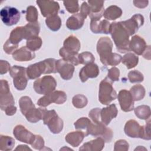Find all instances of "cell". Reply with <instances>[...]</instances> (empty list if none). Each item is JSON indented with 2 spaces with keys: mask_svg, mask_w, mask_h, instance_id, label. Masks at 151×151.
<instances>
[{
  "mask_svg": "<svg viewBox=\"0 0 151 151\" xmlns=\"http://www.w3.org/2000/svg\"><path fill=\"white\" fill-rule=\"evenodd\" d=\"M142 126L134 120H129L124 126V131L126 135L133 138H140Z\"/></svg>",
  "mask_w": 151,
  "mask_h": 151,
  "instance_id": "cell-22",
  "label": "cell"
},
{
  "mask_svg": "<svg viewBox=\"0 0 151 151\" xmlns=\"http://www.w3.org/2000/svg\"><path fill=\"white\" fill-rule=\"evenodd\" d=\"M40 30V26L38 21L29 22L24 27V39L27 40L38 37Z\"/></svg>",
  "mask_w": 151,
  "mask_h": 151,
  "instance_id": "cell-27",
  "label": "cell"
},
{
  "mask_svg": "<svg viewBox=\"0 0 151 151\" xmlns=\"http://www.w3.org/2000/svg\"><path fill=\"white\" fill-rule=\"evenodd\" d=\"M42 40L40 37H37L30 40H27V47L30 50L34 51L39 50L42 45Z\"/></svg>",
  "mask_w": 151,
  "mask_h": 151,
  "instance_id": "cell-40",
  "label": "cell"
},
{
  "mask_svg": "<svg viewBox=\"0 0 151 151\" xmlns=\"http://www.w3.org/2000/svg\"><path fill=\"white\" fill-rule=\"evenodd\" d=\"M122 14V10L116 5H111L104 11L103 16L108 20H115L120 17Z\"/></svg>",
  "mask_w": 151,
  "mask_h": 151,
  "instance_id": "cell-30",
  "label": "cell"
},
{
  "mask_svg": "<svg viewBox=\"0 0 151 151\" xmlns=\"http://www.w3.org/2000/svg\"><path fill=\"white\" fill-rule=\"evenodd\" d=\"M0 16L3 23L8 26L17 24L20 19V12L15 8L5 6L0 11Z\"/></svg>",
  "mask_w": 151,
  "mask_h": 151,
  "instance_id": "cell-10",
  "label": "cell"
},
{
  "mask_svg": "<svg viewBox=\"0 0 151 151\" xmlns=\"http://www.w3.org/2000/svg\"><path fill=\"white\" fill-rule=\"evenodd\" d=\"M141 139L145 140H150V119L149 121L146 123V125L142 126V130H141V134L140 137Z\"/></svg>",
  "mask_w": 151,
  "mask_h": 151,
  "instance_id": "cell-46",
  "label": "cell"
},
{
  "mask_svg": "<svg viewBox=\"0 0 151 151\" xmlns=\"http://www.w3.org/2000/svg\"><path fill=\"white\" fill-rule=\"evenodd\" d=\"M117 113L118 110L114 104H111L106 107L103 108L100 111L101 122L107 126L113 119L117 116Z\"/></svg>",
  "mask_w": 151,
  "mask_h": 151,
  "instance_id": "cell-21",
  "label": "cell"
},
{
  "mask_svg": "<svg viewBox=\"0 0 151 151\" xmlns=\"http://www.w3.org/2000/svg\"><path fill=\"white\" fill-rule=\"evenodd\" d=\"M38 13L37 8L34 6H29L26 11V19L29 22H35L37 21Z\"/></svg>",
  "mask_w": 151,
  "mask_h": 151,
  "instance_id": "cell-42",
  "label": "cell"
},
{
  "mask_svg": "<svg viewBox=\"0 0 151 151\" xmlns=\"http://www.w3.org/2000/svg\"><path fill=\"white\" fill-rule=\"evenodd\" d=\"M15 145L14 139L8 136H0V150L2 151L11 150Z\"/></svg>",
  "mask_w": 151,
  "mask_h": 151,
  "instance_id": "cell-34",
  "label": "cell"
},
{
  "mask_svg": "<svg viewBox=\"0 0 151 151\" xmlns=\"http://www.w3.org/2000/svg\"><path fill=\"white\" fill-rule=\"evenodd\" d=\"M112 82L107 77L100 83L99 100L104 105H109L117 97V93L112 86Z\"/></svg>",
  "mask_w": 151,
  "mask_h": 151,
  "instance_id": "cell-3",
  "label": "cell"
},
{
  "mask_svg": "<svg viewBox=\"0 0 151 151\" xmlns=\"http://www.w3.org/2000/svg\"><path fill=\"white\" fill-rule=\"evenodd\" d=\"M113 42L107 37H101L97 44V51L100 55L103 64L108 65V63L113 56Z\"/></svg>",
  "mask_w": 151,
  "mask_h": 151,
  "instance_id": "cell-5",
  "label": "cell"
},
{
  "mask_svg": "<svg viewBox=\"0 0 151 151\" xmlns=\"http://www.w3.org/2000/svg\"><path fill=\"white\" fill-rule=\"evenodd\" d=\"M84 137H86L85 133L79 130L68 133L65 137V140L73 147H77L82 142Z\"/></svg>",
  "mask_w": 151,
  "mask_h": 151,
  "instance_id": "cell-29",
  "label": "cell"
},
{
  "mask_svg": "<svg viewBox=\"0 0 151 151\" xmlns=\"http://www.w3.org/2000/svg\"><path fill=\"white\" fill-rule=\"evenodd\" d=\"M129 143L126 142L125 140L120 139L116 142L114 143V151H118V150H129Z\"/></svg>",
  "mask_w": 151,
  "mask_h": 151,
  "instance_id": "cell-49",
  "label": "cell"
},
{
  "mask_svg": "<svg viewBox=\"0 0 151 151\" xmlns=\"http://www.w3.org/2000/svg\"><path fill=\"white\" fill-rule=\"evenodd\" d=\"M91 121L90 119H88L87 117H81L78 119L74 123V127L77 130H86V132L87 131V129L88 128ZM86 132H85V134H86Z\"/></svg>",
  "mask_w": 151,
  "mask_h": 151,
  "instance_id": "cell-43",
  "label": "cell"
},
{
  "mask_svg": "<svg viewBox=\"0 0 151 151\" xmlns=\"http://www.w3.org/2000/svg\"><path fill=\"white\" fill-rule=\"evenodd\" d=\"M90 13V8L87 2H83L80 8V14L86 19Z\"/></svg>",
  "mask_w": 151,
  "mask_h": 151,
  "instance_id": "cell-53",
  "label": "cell"
},
{
  "mask_svg": "<svg viewBox=\"0 0 151 151\" xmlns=\"http://www.w3.org/2000/svg\"><path fill=\"white\" fill-rule=\"evenodd\" d=\"M120 76V71L116 67H112L108 71L107 77L112 82L119 81Z\"/></svg>",
  "mask_w": 151,
  "mask_h": 151,
  "instance_id": "cell-47",
  "label": "cell"
},
{
  "mask_svg": "<svg viewBox=\"0 0 151 151\" xmlns=\"http://www.w3.org/2000/svg\"><path fill=\"white\" fill-rule=\"evenodd\" d=\"M15 101L9 90L8 83L5 80H1L0 88V107L2 110H4L6 107L14 105Z\"/></svg>",
  "mask_w": 151,
  "mask_h": 151,
  "instance_id": "cell-11",
  "label": "cell"
},
{
  "mask_svg": "<svg viewBox=\"0 0 151 151\" xmlns=\"http://www.w3.org/2000/svg\"><path fill=\"white\" fill-rule=\"evenodd\" d=\"M35 54L34 51L28 49L27 47H22L16 50L12 54V58L18 61H28L35 58Z\"/></svg>",
  "mask_w": 151,
  "mask_h": 151,
  "instance_id": "cell-23",
  "label": "cell"
},
{
  "mask_svg": "<svg viewBox=\"0 0 151 151\" xmlns=\"http://www.w3.org/2000/svg\"><path fill=\"white\" fill-rule=\"evenodd\" d=\"M110 23L106 19H91L90 29L94 34H109Z\"/></svg>",
  "mask_w": 151,
  "mask_h": 151,
  "instance_id": "cell-20",
  "label": "cell"
},
{
  "mask_svg": "<svg viewBox=\"0 0 151 151\" xmlns=\"http://www.w3.org/2000/svg\"><path fill=\"white\" fill-rule=\"evenodd\" d=\"M89 134L96 137H101L105 142L109 143L112 139L113 132L111 129L106 127L104 124L99 121L97 122H91L86 132V136Z\"/></svg>",
  "mask_w": 151,
  "mask_h": 151,
  "instance_id": "cell-4",
  "label": "cell"
},
{
  "mask_svg": "<svg viewBox=\"0 0 151 151\" xmlns=\"http://www.w3.org/2000/svg\"><path fill=\"white\" fill-rule=\"evenodd\" d=\"M84 19L85 18L80 13L73 14L67 19L66 27L71 30L79 29L83 27Z\"/></svg>",
  "mask_w": 151,
  "mask_h": 151,
  "instance_id": "cell-26",
  "label": "cell"
},
{
  "mask_svg": "<svg viewBox=\"0 0 151 151\" xmlns=\"http://www.w3.org/2000/svg\"><path fill=\"white\" fill-rule=\"evenodd\" d=\"M121 61L124 64L127 69H130L136 67L139 62V57L132 52L126 54L122 58Z\"/></svg>",
  "mask_w": 151,
  "mask_h": 151,
  "instance_id": "cell-32",
  "label": "cell"
},
{
  "mask_svg": "<svg viewBox=\"0 0 151 151\" xmlns=\"http://www.w3.org/2000/svg\"><path fill=\"white\" fill-rule=\"evenodd\" d=\"M56 60L54 58H48L29 65L27 68V74L29 79L38 78L42 74L57 73L55 69Z\"/></svg>",
  "mask_w": 151,
  "mask_h": 151,
  "instance_id": "cell-2",
  "label": "cell"
},
{
  "mask_svg": "<svg viewBox=\"0 0 151 151\" xmlns=\"http://www.w3.org/2000/svg\"><path fill=\"white\" fill-rule=\"evenodd\" d=\"M47 110L44 108L34 107L30 109L25 114L26 119L31 123H37L40 120L43 119L44 116Z\"/></svg>",
  "mask_w": 151,
  "mask_h": 151,
  "instance_id": "cell-28",
  "label": "cell"
},
{
  "mask_svg": "<svg viewBox=\"0 0 151 151\" xmlns=\"http://www.w3.org/2000/svg\"><path fill=\"white\" fill-rule=\"evenodd\" d=\"M129 47L130 50L133 51L137 55H143L147 49L148 46H147L146 42L143 38L136 35L132 37L130 41Z\"/></svg>",
  "mask_w": 151,
  "mask_h": 151,
  "instance_id": "cell-19",
  "label": "cell"
},
{
  "mask_svg": "<svg viewBox=\"0 0 151 151\" xmlns=\"http://www.w3.org/2000/svg\"><path fill=\"white\" fill-rule=\"evenodd\" d=\"M117 99L121 109L125 112L131 111L134 109V100L129 91L123 89L119 91Z\"/></svg>",
  "mask_w": 151,
  "mask_h": 151,
  "instance_id": "cell-15",
  "label": "cell"
},
{
  "mask_svg": "<svg viewBox=\"0 0 151 151\" xmlns=\"http://www.w3.org/2000/svg\"><path fill=\"white\" fill-rule=\"evenodd\" d=\"M104 140L101 137H97L96 139L84 143L80 147L79 150L88 151H100L104 146Z\"/></svg>",
  "mask_w": 151,
  "mask_h": 151,
  "instance_id": "cell-25",
  "label": "cell"
},
{
  "mask_svg": "<svg viewBox=\"0 0 151 151\" xmlns=\"http://www.w3.org/2000/svg\"><path fill=\"white\" fill-rule=\"evenodd\" d=\"M104 1L101 0H89L87 1L90 8L88 14L91 19H100L104 12Z\"/></svg>",
  "mask_w": 151,
  "mask_h": 151,
  "instance_id": "cell-17",
  "label": "cell"
},
{
  "mask_svg": "<svg viewBox=\"0 0 151 151\" xmlns=\"http://www.w3.org/2000/svg\"><path fill=\"white\" fill-rule=\"evenodd\" d=\"M13 134L18 140L29 145L32 144L35 138V134L21 124L15 127L13 130Z\"/></svg>",
  "mask_w": 151,
  "mask_h": 151,
  "instance_id": "cell-16",
  "label": "cell"
},
{
  "mask_svg": "<svg viewBox=\"0 0 151 151\" xmlns=\"http://www.w3.org/2000/svg\"><path fill=\"white\" fill-rule=\"evenodd\" d=\"M31 145L34 149L41 150L44 147V140L41 136L35 135V138Z\"/></svg>",
  "mask_w": 151,
  "mask_h": 151,
  "instance_id": "cell-48",
  "label": "cell"
},
{
  "mask_svg": "<svg viewBox=\"0 0 151 151\" xmlns=\"http://www.w3.org/2000/svg\"><path fill=\"white\" fill-rule=\"evenodd\" d=\"M63 3L66 10L70 13L76 14L80 9L77 1H64Z\"/></svg>",
  "mask_w": 151,
  "mask_h": 151,
  "instance_id": "cell-45",
  "label": "cell"
},
{
  "mask_svg": "<svg viewBox=\"0 0 151 151\" xmlns=\"http://www.w3.org/2000/svg\"><path fill=\"white\" fill-rule=\"evenodd\" d=\"M55 69L57 73H60V76L63 79L68 80L73 77L74 66L73 64L62 58L56 60Z\"/></svg>",
  "mask_w": 151,
  "mask_h": 151,
  "instance_id": "cell-14",
  "label": "cell"
},
{
  "mask_svg": "<svg viewBox=\"0 0 151 151\" xmlns=\"http://www.w3.org/2000/svg\"><path fill=\"white\" fill-rule=\"evenodd\" d=\"M19 105L22 114H25L31 109L35 107L31 98L28 96H22L19 100Z\"/></svg>",
  "mask_w": 151,
  "mask_h": 151,
  "instance_id": "cell-33",
  "label": "cell"
},
{
  "mask_svg": "<svg viewBox=\"0 0 151 151\" xmlns=\"http://www.w3.org/2000/svg\"><path fill=\"white\" fill-rule=\"evenodd\" d=\"M99 68L96 64L94 63H90L86 64L81 69L79 73V77L81 81L84 83L89 78H93L97 77L99 74Z\"/></svg>",
  "mask_w": 151,
  "mask_h": 151,
  "instance_id": "cell-18",
  "label": "cell"
},
{
  "mask_svg": "<svg viewBox=\"0 0 151 151\" xmlns=\"http://www.w3.org/2000/svg\"><path fill=\"white\" fill-rule=\"evenodd\" d=\"M9 74L13 78L14 86L18 90H24L26 88L28 80L26 68L14 65L9 70Z\"/></svg>",
  "mask_w": 151,
  "mask_h": 151,
  "instance_id": "cell-6",
  "label": "cell"
},
{
  "mask_svg": "<svg viewBox=\"0 0 151 151\" xmlns=\"http://www.w3.org/2000/svg\"><path fill=\"white\" fill-rule=\"evenodd\" d=\"M110 34L116 45L117 50L121 53L129 52V35L120 22L110 24Z\"/></svg>",
  "mask_w": 151,
  "mask_h": 151,
  "instance_id": "cell-1",
  "label": "cell"
},
{
  "mask_svg": "<svg viewBox=\"0 0 151 151\" xmlns=\"http://www.w3.org/2000/svg\"><path fill=\"white\" fill-rule=\"evenodd\" d=\"M100 111L101 109L100 108H94L90 111L88 116L90 118H91L93 122H97L100 121Z\"/></svg>",
  "mask_w": 151,
  "mask_h": 151,
  "instance_id": "cell-51",
  "label": "cell"
},
{
  "mask_svg": "<svg viewBox=\"0 0 151 151\" xmlns=\"http://www.w3.org/2000/svg\"><path fill=\"white\" fill-rule=\"evenodd\" d=\"M148 1H134L133 4L135 6L139 8H143L147 6Z\"/></svg>",
  "mask_w": 151,
  "mask_h": 151,
  "instance_id": "cell-55",
  "label": "cell"
},
{
  "mask_svg": "<svg viewBox=\"0 0 151 151\" xmlns=\"http://www.w3.org/2000/svg\"><path fill=\"white\" fill-rule=\"evenodd\" d=\"M121 23L130 36L134 34L139 28L143 25L144 18L141 14H137L126 21H121Z\"/></svg>",
  "mask_w": 151,
  "mask_h": 151,
  "instance_id": "cell-13",
  "label": "cell"
},
{
  "mask_svg": "<svg viewBox=\"0 0 151 151\" xmlns=\"http://www.w3.org/2000/svg\"><path fill=\"white\" fill-rule=\"evenodd\" d=\"M18 45H15L11 43L9 40H8L4 44L3 49L4 51L8 54H13V53L16 51Z\"/></svg>",
  "mask_w": 151,
  "mask_h": 151,
  "instance_id": "cell-50",
  "label": "cell"
},
{
  "mask_svg": "<svg viewBox=\"0 0 151 151\" xmlns=\"http://www.w3.org/2000/svg\"><path fill=\"white\" fill-rule=\"evenodd\" d=\"M44 124L47 125L51 133L58 134L63 129V121L54 110H47L43 117Z\"/></svg>",
  "mask_w": 151,
  "mask_h": 151,
  "instance_id": "cell-8",
  "label": "cell"
},
{
  "mask_svg": "<svg viewBox=\"0 0 151 151\" xmlns=\"http://www.w3.org/2000/svg\"><path fill=\"white\" fill-rule=\"evenodd\" d=\"M5 114L7 116H12L14 114H15L17 112V107L14 106H9L5 108V109L4 110Z\"/></svg>",
  "mask_w": 151,
  "mask_h": 151,
  "instance_id": "cell-54",
  "label": "cell"
},
{
  "mask_svg": "<svg viewBox=\"0 0 151 151\" xmlns=\"http://www.w3.org/2000/svg\"><path fill=\"white\" fill-rule=\"evenodd\" d=\"M134 113L136 116L143 120H147L150 117V107L146 105H142L136 107L134 109Z\"/></svg>",
  "mask_w": 151,
  "mask_h": 151,
  "instance_id": "cell-37",
  "label": "cell"
},
{
  "mask_svg": "<svg viewBox=\"0 0 151 151\" xmlns=\"http://www.w3.org/2000/svg\"><path fill=\"white\" fill-rule=\"evenodd\" d=\"M80 41L74 35L68 37L63 43L64 49L67 52L74 54H78V52L80 50Z\"/></svg>",
  "mask_w": 151,
  "mask_h": 151,
  "instance_id": "cell-24",
  "label": "cell"
},
{
  "mask_svg": "<svg viewBox=\"0 0 151 151\" xmlns=\"http://www.w3.org/2000/svg\"><path fill=\"white\" fill-rule=\"evenodd\" d=\"M67 100V94L63 91H53L52 92L44 95L37 101V104L41 107H45L51 103H54L61 104Z\"/></svg>",
  "mask_w": 151,
  "mask_h": 151,
  "instance_id": "cell-9",
  "label": "cell"
},
{
  "mask_svg": "<svg viewBox=\"0 0 151 151\" xmlns=\"http://www.w3.org/2000/svg\"><path fill=\"white\" fill-rule=\"evenodd\" d=\"M88 103L87 97L83 94H77L73 97L72 103L73 106L77 109L84 107Z\"/></svg>",
  "mask_w": 151,
  "mask_h": 151,
  "instance_id": "cell-39",
  "label": "cell"
},
{
  "mask_svg": "<svg viewBox=\"0 0 151 151\" xmlns=\"http://www.w3.org/2000/svg\"><path fill=\"white\" fill-rule=\"evenodd\" d=\"M45 24L52 31H57L61 28V19L57 15L51 16L46 18Z\"/></svg>",
  "mask_w": 151,
  "mask_h": 151,
  "instance_id": "cell-35",
  "label": "cell"
},
{
  "mask_svg": "<svg viewBox=\"0 0 151 151\" xmlns=\"http://www.w3.org/2000/svg\"><path fill=\"white\" fill-rule=\"evenodd\" d=\"M22 39H24V27H17L11 32L8 40L11 43L18 45V43Z\"/></svg>",
  "mask_w": 151,
  "mask_h": 151,
  "instance_id": "cell-31",
  "label": "cell"
},
{
  "mask_svg": "<svg viewBox=\"0 0 151 151\" xmlns=\"http://www.w3.org/2000/svg\"><path fill=\"white\" fill-rule=\"evenodd\" d=\"M15 150H31V149L28 147L27 145H18L15 149Z\"/></svg>",
  "mask_w": 151,
  "mask_h": 151,
  "instance_id": "cell-56",
  "label": "cell"
},
{
  "mask_svg": "<svg viewBox=\"0 0 151 151\" xmlns=\"http://www.w3.org/2000/svg\"><path fill=\"white\" fill-rule=\"evenodd\" d=\"M78 59L79 64L85 65L94 63L95 60V58L93 54L88 51L83 52L82 53L78 54Z\"/></svg>",
  "mask_w": 151,
  "mask_h": 151,
  "instance_id": "cell-41",
  "label": "cell"
},
{
  "mask_svg": "<svg viewBox=\"0 0 151 151\" xmlns=\"http://www.w3.org/2000/svg\"><path fill=\"white\" fill-rule=\"evenodd\" d=\"M11 69L10 64L5 60L0 61V74H6L8 71H9Z\"/></svg>",
  "mask_w": 151,
  "mask_h": 151,
  "instance_id": "cell-52",
  "label": "cell"
},
{
  "mask_svg": "<svg viewBox=\"0 0 151 151\" xmlns=\"http://www.w3.org/2000/svg\"><path fill=\"white\" fill-rule=\"evenodd\" d=\"M59 54L63 57L64 60L73 64L74 65H78L79 64L78 55V54H74L65 51L63 47H62L59 51Z\"/></svg>",
  "mask_w": 151,
  "mask_h": 151,
  "instance_id": "cell-38",
  "label": "cell"
},
{
  "mask_svg": "<svg viewBox=\"0 0 151 151\" xmlns=\"http://www.w3.org/2000/svg\"><path fill=\"white\" fill-rule=\"evenodd\" d=\"M128 79L132 83H140L143 81L144 77L143 74L138 70H132L128 73Z\"/></svg>",
  "mask_w": 151,
  "mask_h": 151,
  "instance_id": "cell-44",
  "label": "cell"
},
{
  "mask_svg": "<svg viewBox=\"0 0 151 151\" xmlns=\"http://www.w3.org/2000/svg\"><path fill=\"white\" fill-rule=\"evenodd\" d=\"M130 93L134 101H139L142 100L145 96V89L141 84H136L131 87Z\"/></svg>",
  "mask_w": 151,
  "mask_h": 151,
  "instance_id": "cell-36",
  "label": "cell"
},
{
  "mask_svg": "<svg viewBox=\"0 0 151 151\" xmlns=\"http://www.w3.org/2000/svg\"><path fill=\"white\" fill-rule=\"evenodd\" d=\"M57 86L55 79L51 76H45L36 80L33 84L34 89L40 94H47L55 90Z\"/></svg>",
  "mask_w": 151,
  "mask_h": 151,
  "instance_id": "cell-7",
  "label": "cell"
},
{
  "mask_svg": "<svg viewBox=\"0 0 151 151\" xmlns=\"http://www.w3.org/2000/svg\"><path fill=\"white\" fill-rule=\"evenodd\" d=\"M42 15L44 17H50L57 15L60 5L57 2L54 1H37Z\"/></svg>",
  "mask_w": 151,
  "mask_h": 151,
  "instance_id": "cell-12",
  "label": "cell"
}]
</instances>
